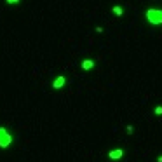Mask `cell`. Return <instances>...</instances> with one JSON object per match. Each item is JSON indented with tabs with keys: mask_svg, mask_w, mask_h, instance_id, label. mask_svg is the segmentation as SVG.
<instances>
[{
	"mask_svg": "<svg viewBox=\"0 0 162 162\" xmlns=\"http://www.w3.org/2000/svg\"><path fill=\"white\" fill-rule=\"evenodd\" d=\"M19 0H7V4H18Z\"/></svg>",
	"mask_w": 162,
	"mask_h": 162,
	"instance_id": "cell-9",
	"label": "cell"
},
{
	"mask_svg": "<svg viewBox=\"0 0 162 162\" xmlns=\"http://www.w3.org/2000/svg\"><path fill=\"white\" fill-rule=\"evenodd\" d=\"M108 157H110L112 161H120V159L124 157V150H122V148H115V150H110V152H108Z\"/></svg>",
	"mask_w": 162,
	"mask_h": 162,
	"instance_id": "cell-3",
	"label": "cell"
},
{
	"mask_svg": "<svg viewBox=\"0 0 162 162\" xmlns=\"http://www.w3.org/2000/svg\"><path fill=\"white\" fill-rule=\"evenodd\" d=\"M126 132H127V134H132V132H134V127H132L131 124H129V126L126 127Z\"/></svg>",
	"mask_w": 162,
	"mask_h": 162,
	"instance_id": "cell-8",
	"label": "cell"
},
{
	"mask_svg": "<svg viewBox=\"0 0 162 162\" xmlns=\"http://www.w3.org/2000/svg\"><path fill=\"white\" fill-rule=\"evenodd\" d=\"M112 11H113V14H115V16H122V14H124V9H122L120 5H113V9H112Z\"/></svg>",
	"mask_w": 162,
	"mask_h": 162,
	"instance_id": "cell-6",
	"label": "cell"
},
{
	"mask_svg": "<svg viewBox=\"0 0 162 162\" xmlns=\"http://www.w3.org/2000/svg\"><path fill=\"white\" fill-rule=\"evenodd\" d=\"M80 66H82V70H91V68H94V59H84Z\"/></svg>",
	"mask_w": 162,
	"mask_h": 162,
	"instance_id": "cell-5",
	"label": "cell"
},
{
	"mask_svg": "<svg viewBox=\"0 0 162 162\" xmlns=\"http://www.w3.org/2000/svg\"><path fill=\"white\" fill-rule=\"evenodd\" d=\"M157 162H162V155H159V157H157Z\"/></svg>",
	"mask_w": 162,
	"mask_h": 162,
	"instance_id": "cell-10",
	"label": "cell"
},
{
	"mask_svg": "<svg viewBox=\"0 0 162 162\" xmlns=\"http://www.w3.org/2000/svg\"><path fill=\"white\" fill-rule=\"evenodd\" d=\"M145 18H146V21H148L150 24L159 26V24H162V9H159V7H150V9H146Z\"/></svg>",
	"mask_w": 162,
	"mask_h": 162,
	"instance_id": "cell-1",
	"label": "cell"
},
{
	"mask_svg": "<svg viewBox=\"0 0 162 162\" xmlns=\"http://www.w3.org/2000/svg\"><path fill=\"white\" fill-rule=\"evenodd\" d=\"M153 113H155L157 117H162V105H159V107H155V110H153Z\"/></svg>",
	"mask_w": 162,
	"mask_h": 162,
	"instance_id": "cell-7",
	"label": "cell"
},
{
	"mask_svg": "<svg viewBox=\"0 0 162 162\" xmlns=\"http://www.w3.org/2000/svg\"><path fill=\"white\" fill-rule=\"evenodd\" d=\"M11 143H12V136L7 132V129L0 127V146L2 148H7Z\"/></svg>",
	"mask_w": 162,
	"mask_h": 162,
	"instance_id": "cell-2",
	"label": "cell"
},
{
	"mask_svg": "<svg viewBox=\"0 0 162 162\" xmlns=\"http://www.w3.org/2000/svg\"><path fill=\"white\" fill-rule=\"evenodd\" d=\"M65 84H66V77L59 75V77H58V78H56V80L53 82V87H54V89H61Z\"/></svg>",
	"mask_w": 162,
	"mask_h": 162,
	"instance_id": "cell-4",
	"label": "cell"
}]
</instances>
